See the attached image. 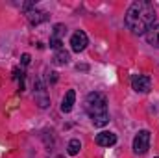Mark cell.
<instances>
[{"instance_id": "obj_1", "label": "cell", "mask_w": 159, "mask_h": 158, "mask_svg": "<svg viewBox=\"0 0 159 158\" xmlns=\"http://www.w3.org/2000/svg\"><path fill=\"white\" fill-rule=\"evenodd\" d=\"M156 22V9L150 2L146 0H139V2H133L128 11H126V17H124V24L126 28L135 34V36H143L146 34Z\"/></svg>"}, {"instance_id": "obj_2", "label": "cell", "mask_w": 159, "mask_h": 158, "mask_svg": "<svg viewBox=\"0 0 159 158\" xmlns=\"http://www.w3.org/2000/svg\"><path fill=\"white\" fill-rule=\"evenodd\" d=\"M85 110L94 126L102 128L109 123V112H107V101L102 93L93 91L85 97Z\"/></svg>"}, {"instance_id": "obj_3", "label": "cell", "mask_w": 159, "mask_h": 158, "mask_svg": "<svg viewBox=\"0 0 159 158\" xmlns=\"http://www.w3.org/2000/svg\"><path fill=\"white\" fill-rule=\"evenodd\" d=\"M150 132L148 130H139L133 138V151L135 155H146L150 149Z\"/></svg>"}, {"instance_id": "obj_4", "label": "cell", "mask_w": 159, "mask_h": 158, "mask_svg": "<svg viewBox=\"0 0 159 158\" xmlns=\"http://www.w3.org/2000/svg\"><path fill=\"white\" fill-rule=\"evenodd\" d=\"M131 87L137 93H146L152 87V80H150V77H146V75H133L131 77Z\"/></svg>"}, {"instance_id": "obj_5", "label": "cell", "mask_w": 159, "mask_h": 158, "mask_svg": "<svg viewBox=\"0 0 159 158\" xmlns=\"http://www.w3.org/2000/svg\"><path fill=\"white\" fill-rule=\"evenodd\" d=\"M87 43H89L87 34H85V32H81V30H78V32H74V34H72V37H70V48H72L74 52H81V50H85Z\"/></svg>"}, {"instance_id": "obj_6", "label": "cell", "mask_w": 159, "mask_h": 158, "mask_svg": "<svg viewBox=\"0 0 159 158\" xmlns=\"http://www.w3.org/2000/svg\"><path fill=\"white\" fill-rule=\"evenodd\" d=\"M65 26L63 24H56L54 26V32H52V36H50V48H54V50H61L63 48V41H61V36L65 34Z\"/></svg>"}, {"instance_id": "obj_7", "label": "cell", "mask_w": 159, "mask_h": 158, "mask_svg": "<svg viewBox=\"0 0 159 158\" xmlns=\"http://www.w3.org/2000/svg\"><path fill=\"white\" fill-rule=\"evenodd\" d=\"M96 143H98L100 147H113V145L117 143V134L104 130V132L96 134Z\"/></svg>"}, {"instance_id": "obj_8", "label": "cell", "mask_w": 159, "mask_h": 158, "mask_svg": "<svg viewBox=\"0 0 159 158\" xmlns=\"http://www.w3.org/2000/svg\"><path fill=\"white\" fill-rule=\"evenodd\" d=\"M74 101H76V91H74V89H69V91L65 93L63 101H61V112H63V114H69V112L72 110V106H74Z\"/></svg>"}, {"instance_id": "obj_9", "label": "cell", "mask_w": 159, "mask_h": 158, "mask_svg": "<svg viewBox=\"0 0 159 158\" xmlns=\"http://www.w3.org/2000/svg\"><path fill=\"white\" fill-rule=\"evenodd\" d=\"M26 17H28V21H30V24H34V26H37V24H41V22L48 21V15H46L44 11H39V9H32V11H28Z\"/></svg>"}, {"instance_id": "obj_10", "label": "cell", "mask_w": 159, "mask_h": 158, "mask_svg": "<svg viewBox=\"0 0 159 158\" xmlns=\"http://www.w3.org/2000/svg\"><path fill=\"white\" fill-rule=\"evenodd\" d=\"M35 102L39 104V108H46L50 104V99L44 91V87L41 86V82H37V91H35Z\"/></svg>"}, {"instance_id": "obj_11", "label": "cell", "mask_w": 159, "mask_h": 158, "mask_svg": "<svg viewBox=\"0 0 159 158\" xmlns=\"http://www.w3.org/2000/svg\"><path fill=\"white\" fill-rule=\"evenodd\" d=\"M146 41L152 45V47H156V48H159V24H154L146 34Z\"/></svg>"}, {"instance_id": "obj_12", "label": "cell", "mask_w": 159, "mask_h": 158, "mask_svg": "<svg viewBox=\"0 0 159 158\" xmlns=\"http://www.w3.org/2000/svg\"><path fill=\"white\" fill-rule=\"evenodd\" d=\"M69 60H70V54H69L65 48H61V50H56L54 63H57V65H67V63H69Z\"/></svg>"}, {"instance_id": "obj_13", "label": "cell", "mask_w": 159, "mask_h": 158, "mask_svg": "<svg viewBox=\"0 0 159 158\" xmlns=\"http://www.w3.org/2000/svg\"><path fill=\"white\" fill-rule=\"evenodd\" d=\"M80 149H81V143H80V140H76V138L70 140L69 145H67V153H69L70 156H76V155L80 153Z\"/></svg>"}, {"instance_id": "obj_14", "label": "cell", "mask_w": 159, "mask_h": 158, "mask_svg": "<svg viewBox=\"0 0 159 158\" xmlns=\"http://www.w3.org/2000/svg\"><path fill=\"white\" fill-rule=\"evenodd\" d=\"M20 62H22V65H28L30 63V54H22V60Z\"/></svg>"}, {"instance_id": "obj_15", "label": "cell", "mask_w": 159, "mask_h": 158, "mask_svg": "<svg viewBox=\"0 0 159 158\" xmlns=\"http://www.w3.org/2000/svg\"><path fill=\"white\" fill-rule=\"evenodd\" d=\"M48 80H50V82H56V80H57V73H54V71L48 73Z\"/></svg>"}, {"instance_id": "obj_16", "label": "cell", "mask_w": 159, "mask_h": 158, "mask_svg": "<svg viewBox=\"0 0 159 158\" xmlns=\"http://www.w3.org/2000/svg\"><path fill=\"white\" fill-rule=\"evenodd\" d=\"M57 158H63V156H57Z\"/></svg>"}, {"instance_id": "obj_17", "label": "cell", "mask_w": 159, "mask_h": 158, "mask_svg": "<svg viewBox=\"0 0 159 158\" xmlns=\"http://www.w3.org/2000/svg\"><path fill=\"white\" fill-rule=\"evenodd\" d=\"M156 158H159V156H156Z\"/></svg>"}]
</instances>
